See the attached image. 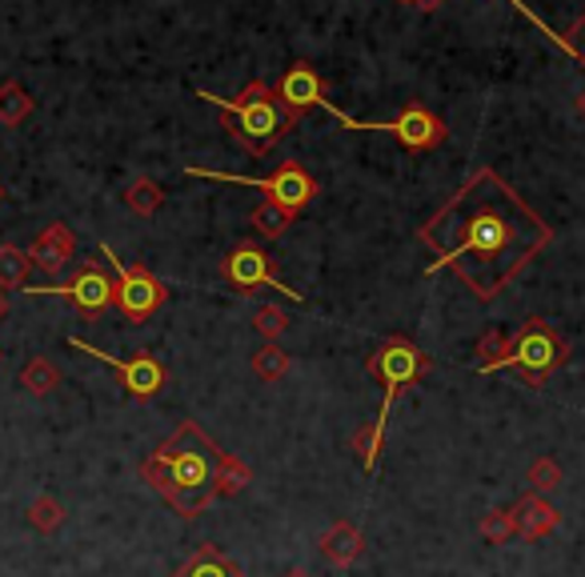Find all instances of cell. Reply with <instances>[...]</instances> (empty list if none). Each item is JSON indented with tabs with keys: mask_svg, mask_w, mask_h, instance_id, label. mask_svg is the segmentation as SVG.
Listing matches in <instances>:
<instances>
[{
	"mask_svg": "<svg viewBox=\"0 0 585 577\" xmlns=\"http://www.w3.org/2000/svg\"><path fill=\"white\" fill-rule=\"evenodd\" d=\"M417 241L434 253L429 273L454 269L478 301H493L550 249L553 229L497 169L481 165L417 229Z\"/></svg>",
	"mask_w": 585,
	"mask_h": 577,
	"instance_id": "obj_1",
	"label": "cell"
},
{
	"mask_svg": "<svg viewBox=\"0 0 585 577\" xmlns=\"http://www.w3.org/2000/svg\"><path fill=\"white\" fill-rule=\"evenodd\" d=\"M225 449L213 441L197 422H181L173 437H164L141 461V477L181 513L197 518L217 501V470H221Z\"/></svg>",
	"mask_w": 585,
	"mask_h": 577,
	"instance_id": "obj_2",
	"label": "cell"
},
{
	"mask_svg": "<svg viewBox=\"0 0 585 577\" xmlns=\"http://www.w3.org/2000/svg\"><path fill=\"white\" fill-rule=\"evenodd\" d=\"M205 105H217L225 113V129L237 145H245L253 157H269V149L289 137V129H297V120L277 105L269 81H249L241 89V96H217L200 89Z\"/></svg>",
	"mask_w": 585,
	"mask_h": 577,
	"instance_id": "obj_3",
	"label": "cell"
},
{
	"mask_svg": "<svg viewBox=\"0 0 585 577\" xmlns=\"http://www.w3.org/2000/svg\"><path fill=\"white\" fill-rule=\"evenodd\" d=\"M369 373L386 385V401H381V413H377L374 422L362 425V429L353 434V449H357V458H362L365 470H374L377 458H381V446H386V422H389V409H393L398 393L429 373V357H425L410 337H389V342L369 357Z\"/></svg>",
	"mask_w": 585,
	"mask_h": 577,
	"instance_id": "obj_4",
	"label": "cell"
},
{
	"mask_svg": "<svg viewBox=\"0 0 585 577\" xmlns=\"http://www.w3.org/2000/svg\"><path fill=\"white\" fill-rule=\"evenodd\" d=\"M565 357H570L565 337H558L546 318H529L526 325L509 337V354L502 357L497 369H517V373L526 378V385L541 389V381L550 378L553 369L565 366Z\"/></svg>",
	"mask_w": 585,
	"mask_h": 577,
	"instance_id": "obj_5",
	"label": "cell"
},
{
	"mask_svg": "<svg viewBox=\"0 0 585 577\" xmlns=\"http://www.w3.org/2000/svg\"><path fill=\"white\" fill-rule=\"evenodd\" d=\"M321 108H325L329 117H337L345 129H353V132H389V137H398V145H405V149H413V153H429V149L445 145V137H449V125L437 117L434 108L417 105V101L401 108L393 120H357V117H349V113H341L333 101H325Z\"/></svg>",
	"mask_w": 585,
	"mask_h": 577,
	"instance_id": "obj_6",
	"label": "cell"
},
{
	"mask_svg": "<svg viewBox=\"0 0 585 577\" xmlns=\"http://www.w3.org/2000/svg\"><path fill=\"white\" fill-rule=\"evenodd\" d=\"M185 173H188V177L229 181V185H249V189H261V193H265V200L282 205L289 217H297V212H301L305 205H309V200L321 193V189H317V181L309 177L301 165H292V161L277 165L269 177H237V173H217V169H197V165H188Z\"/></svg>",
	"mask_w": 585,
	"mask_h": 577,
	"instance_id": "obj_7",
	"label": "cell"
},
{
	"mask_svg": "<svg viewBox=\"0 0 585 577\" xmlns=\"http://www.w3.org/2000/svg\"><path fill=\"white\" fill-rule=\"evenodd\" d=\"M101 257L108 261V269L117 273V293H113V305L125 313V321H133V325H145V321L157 313V309L169 301V289H164V281L157 277L152 269H145V265H125V261L113 253L108 245H101Z\"/></svg>",
	"mask_w": 585,
	"mask_h": 577,
	"instance_id": "obj_8",
	"label": "cell"
},
{
	"mask_svg": "<svg viewBox=\"0 0 585 577\" xmlns=\"http://www.w3.org/2000/svg\"><path fill=\"white\" fill-rule=\"evenodd\" d=\"M221 277L233 285L237 293H261V289H273V293H285L292 301H301V289H289L285 281H277V265L257 241H241L237 249H229L221 261Z\"/></svg>",
	"mask_w": 585,
	"mask_h": 577,
	"instance_id": "obj_9",
	"label": "cell"
},
{
	"mask_svg": "<svg viewBox=\"0 0 585 577\" xmlns=\"http://www.w3.org/2000/svg\"><path fill=\"white\" fill-rule=\"evenodd\" d=\"M24 293L33 297H65V301H72V305L81 309V313H89V318H96V313H105L108 305H113V293H117V285H113V277H108L96 261H84L81 269L72 273L65 285H24Z\"/></svg>",
	"mask_w": 585,
	"mask_h": 577,
	"instance_id": "obj_10",
	"label": "cell"
},
{
	"mask_svg": "<svg viewBox=\"0 0 585 577\" xmlns=\"http://www.w3.org/2000/svg\"><path fill=\"white\" fill-rule=\"evenodd\" d=\"M69 345L72 349H81V354H89V357H96V361H105L108 369H117V378H121V385L129 389L133 397H157L161 393V385H164V366L157 361V357H149V354H137V357H113V354H105V349H93L89 342H81V337H69Z\"/></svg>",
	"mask_w": 585,
	"mask_h": 577,
	"instance_id": "obj_11",
	"label": "cell"
},
{
	"mask_svg": "<svg viewBox=\"0 0 585 577\" xmlns=\"http://www.w3.org/2000/svg\"><path fill=\"white\" fill-rule=\"evenodd\" d=\"M273 96H277V105H282L292 120H301L305 108H321L329 101L325 81H321V72H317L309 60H297V65H289L282 81L273 84Z\"/></svg>",
	"mask_w": 585,
	"mask_h": 577,
	"instance_id": "obj_12",
	"label": "cell"
},
{
	"mask_svg": "<svg viewBox=\"0 0 585 577\" xmlns=\"http://www.w3.org/2000/svg\"><path fill=\"white\" fill-rule=\"evenodd\" d=\"M24 253H28V261H33L36 269H45L57 277V273L77 257V233H72L65 221H53V224H45V233L36 236Z\"/></svg>",
	"mask_w": 585,
	"mask_h": 577,
	"instance_id": "obj_13",
	"label": "cell"
},
{
	"mask_svg": "<svg viewBox=\"0 0 585 577\" xmlns=\"http://www.w3.org/2000/svg\"><path fill=\"white\" fill-rule=\"evenodd\" d=\"M509 513H514L517 538H526V542H541V538H550V533L558 530V521H562V513H558V509H553L541 494H521Z\"/></svg>",
	"mask_w": 585,
	"mask_h": 577,
	"instance_id": "obj_14",
	"label": "cell"
},
{
	"mask_svg": "<svg viewBox=\"0 0 585 577\" xmlns=\"http://www.w3.org/2000/svg\"><path fill=\"white\" fill-rule=\"evenodd\" d=\"M321 554H325L329 566L349 569L357 557L365 554V533L353 526V521H333L325 533H321Z\"/></svg>",
	"mask_w": 585,
	"mask_h": 577,
	"instance_id": "obj_15",
	"label": "cell"
},
{
	"mask_svg": "<svg viewBox=\"0 0 585 577\" xmlns=\"http://www.w3.org/2000/svg\"><path fill=\"white\" fill-rule=\"evenodd\" d=\"M173 577H245V574H241V566L229 562L217 545H200L197 554L188 557L185 566L176 569Z\"/></svg>",
	"mask_w": 585,
	"mask_h": 577,
	"instance_id": "obj_16",
	"label": "cell"
},
{
	"mask_svg": "<svg viewBox=\"0 0 585 577\" xmlns=\"http://www.w3.org/2000/svg\"><path fill=\"white\" fill-rule=\"evenodd\" d=\"M33 113V96L21 81H4L0 84V125H21Z\"/></svg>",
	"mask_w": 585,
	"mask_h": 577,
	"instance_id": "obj_17",
	"label": "cell"
},
{
	"mask_svg": "<svg viewBox=\"0 0 585 577\" xmlns=\"http://www.w3.org/2000/svg\"><path fill=\"white\" fill-rule=\"evenodd\" d=\"M28 273H33V261H28L24 249L0 245V289H24Z\"/></svg>",
	"mask_w": 585,
	"mask_h": 577,
	"instance_id": "obj_18",
	"label": "cell"
},
{
	"mask_svg": "<svg viewBox=\"0 0 585 577\" xmlns=\"http://www.w3.org/2000/svg\"><path fill=\"white\" fill-rule=\"evenodd\" d=\"M21 385L28 389L33 397H48V393L60 385V369L53 366L48 357H33V361L21 369Z\"/></svg>",
	"mask_w": 585,
	"mask_h": 577,
	"instance_id": "obj_19",
	"label": "cell"
},
{
	"mask_svg": "<svg viewBox=\"0 0 585 577\" xmlns=\"http://www.w3.org/2000/svg\"><path fill=\"white\" fill-rule=\"evenodd\" d=\"M125 205H129L137 217H152V212L164 205V193L152 177H137V181H129V189H125Z\"/></svg>",
	"mask_w": 585,
	"mask_h": 577,
	"instance_id": "obj_20",
	"label": "cell"
},
{
	"mask_svg": "<svg viewBox=\"0 0 585 577\" xmlns=\"http://www.w3.org/2000/svg\"><path fill=\"white\" fill-rule=\"evenodd\" d=\"M249 224H253V229H257L261 236H269V241H277V236L289 233L292 217L282 209V205H273V200H261L257 209L249 212Z\"/></svg>",
	"mask_w": 585,
	"mask_h": 577,
	"instance_id": "obj_21",
	"label": "cell"
},
{
	"mask_svg": "<svg viewBox=\"0 0 585 577\" xmlns=\"http://www.w3.org/2000/svg\"><path fill=\"white\" fill-rule=\"evenodd\" d=\"M253 373H257L261 381H269V385L282 381L285 373H289V354H285L277 342H265L257 354H253Z\"/></svg>",
	"mask_w": 585,
	"mask_h": 577,
	"instance_id": "obj_22",
	"label": "cell"
},
{
	"mask_svg": "<svg viewBox=\"0 0 585 577\" xmlns=\"http://www.w3.org/2000/svg\"><path fill=\"white\" fill-rule=\"evenodd\" d=\"M249 482H253V470H249V465H245L241 458L225 453V458H221V470H217V497H237Z\"/></svg>",
	"mask_w": 585,
	"mask_h": 577,
	"instance_id": "obj_23",
	"label": "cell"
},
{
	"mask_svg": "<svg viewBox=\"0 0 585 577\" xmlns=\"http://www.w3.org/2000/svg\"><path fill=\"white\" fill-rule=\"evenodd\" d=\"M28 526L41 533H57L60 526H65V506H60L57 497L41 494L33 506H28Z\"/></svg>",
	"mask_w": 585,
	"mask_h": 577,
	"instance_id": "obj_24",
	"label": "cell"
},
{
	"mask_svg": "<svg viewBox=\"0 0 585 577\" xmlns=\"http://www.w3.org/2000/svg\"><path fill=\"white\" fill-rule=\"evenodd\" d=\"M478 530H481V538H485L490 545H505L509 538H517L514 513H509V509H490V513H481Z\"/></svg>",
	"mask_w": 585,
	"mask_h": 577,
	"instance_id": "obj_25",
	"label": "cell"
},
{
	"mask_svg": "<svg viewBox=\"0 0 585 577\" xmlns=\"http://www.w3.org/2000/svg\"><path fill=\"white\" fill-rule=\"evenodd\" d=\"M509 354V337L502 330H485L478 342V361H481V373H497L502 366V357Z\"/></svg>",
	"mask_w": 585,
	"mask_h": 577,
	"instance_id": "obj_26",
	"label": "cell"
},
{
	"mask_svg": "<svg viewBox=\"0 0 585 577\" xmlns=\"http://www.w3.org/2000/svg\"><path fill=\"white\" fill-rule=\"evenodd\" d=\"M529 494H553V489H558V485H562V465H558V461L553 458H538L534 461V465H529Z\"/></svg>",
	"mask_w": 585,
	"mask_h": 577,
	"instance_id": "obj_27",
	"label": "cell"
},
{
	"mask_svg": "<svg viewBox=\"0 0 585 577\" xmlns=\"http://www.w3.org/2000/svg\"><path fill=\"white\" fill-rule=\"evenodd\" d=\"M253 325H257V333L265 342H277V337L289 330V318H285V309H277V305H261L257 313H253Z\"/></svg>",
	"mask_w": 585,
	"mask_h": 577,
	"instance_id": "obj_28",
	"label": "cell"
},
{
	"mask_svg": "<svg viewBox=\"0 0 585 577\" xmlns=\"http://www.w3.org/2000/svg\"><path fill=\"white\" fill-rule=\"evenodd\" d=\"M553 45L565 48V53H570V57H574L577 65H582V69H585V12H582V16H577L574 24H570V28H565V33L553 36Z\"/></svg>",
	"mask_w": 585,
	"mask_h": 577,
	"instance_id": "obj_29",
	"label": "cell"
},
{
	"mask_svg": "<svg viewBox=\"0 0 585 577\" xmlns=\"http://www.w3.org/2000/svg\"><path fill=\"white\" fill-rule=\"evenodd\" d=\"M509 4H514L517 12H526V21H534V24H538V28H541V33H546V36H550V41H553V36H558V33H553V28H550V24L541 21L538 12H534V9H526V0H509Z\"/></svg>",
	"mask_w": 585,
	"mask_h": 577,
	"instance_id": "obj_30",
	"label": "cell"
},
{
	"mask_svg": "<svg viewBox=\"0 0 585 577\" xmlns=\"http://www.w3.org/2000/svg\"><path fill=\"white\" fill-rule=\"evenodd\" d=\"M441 4H445V0H413V9H417V12H437Z\"/></svg>",
	"mask_w": 585,
	"mask_h": 577,
	"instance_id": "obj_31",
	"label": "cell"
},
{
	"mask_svg": "<svg viewBox=\"0 0 585 577\" xmlns=\"http://www.w3.org/2000/svg\"><path fill=\"white\" fill-rule=\"evenodd\" d=\"M574 108H577V117H582V120H585V89H582V93H577V96H574Z\"/></svg>",
	"mask_w": 585,
	"mask_h": 577,
	"instance_id": "obj_32",
	"label": "cell"
},
{
	"mask_svg": "<svg viewBox=\"0 0 585 577\" xmlns=\"http://www.w3.org/2000/svg\"><path fill=\"white\" fill-rule=\"evenodd\" d=\"M9 318V297H4V289H0V321Z\"/></svg>",
	"mask_w": 585,
	"mask_h": 577,
	"instance_id": "obj_33",
	"label": "cell"
},
{
	"mask_svg": "<svg viewBox=\"0 0 585 577\" xmlns=\"http://www.w3.org/2000/svg\"><path fill=\"white\" fill-rule=\"evenodd\" d=\"M285 577H313V574H305V569H289Z\"/></svg>",
	"mask_w": 585,
	"mask_h": 577,
	"instance_id": "obj_34",
	"label": "cell"
},
{
	"mask_svg": "<svg viewBox=\"0 0 585 577\" xmlns=\"http://www.w3.org/2000/svg\"><path fill=\"white\" fill-rule=\"evenodd\" d=\"M401 4H413V0H401Z\"/></svg>",
	"mask_w": 585,
	"mask_h": 577,
	"instance_id": "obj_35",
	"label": "cell"
}]
</instances>
